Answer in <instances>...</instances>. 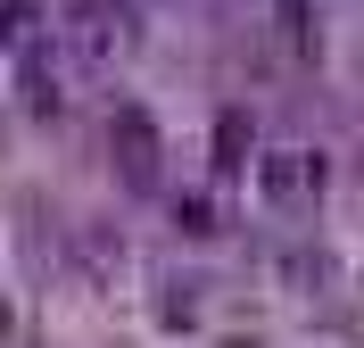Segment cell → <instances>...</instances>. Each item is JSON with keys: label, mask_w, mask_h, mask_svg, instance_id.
Listing matches in <instances>:
<instances>
[{"label": "cell", "mask_w": 364, "mask_h": 348, "mask_svg": "<svg viewBox=\"0 0 364 348\" xmlns=\"http://www.w3.org/2000/svg\"><path fill=\"white\" fill-rule=\"evenodd\" d=\"M75 33H83V58H108L133 42V9L124 0H75Z\"/></svg>", "instance_id": "1"}, {"label": "cell", "mask_w": 364, "mask_h": 348, "mask_svg": "<svg viewBox=\"0 0 364 348\" xmlns=\"http://www.w3.org/2000/svg\"><path fill=\"white\" fill-rule=\"evenodd\" d=\"M116 158H124L133 183H158V133H149V116H141V108L116 116Z\"/></svg>", "instance_id": "2"}, {"label": "cell", "mask_w": 364, "mask_h": 348, "mask_svg": "<svg viewBox=\"0 0 364 348\" xmlns=\"http://www.w3.org/2000/svg\"><path fill=\"white\" fill-rule=\"evenodd\" d=\"M25 25H33V9L25 0H0V33H25Z\"/></svg>", "instance_id": "3"}]
</instances>
